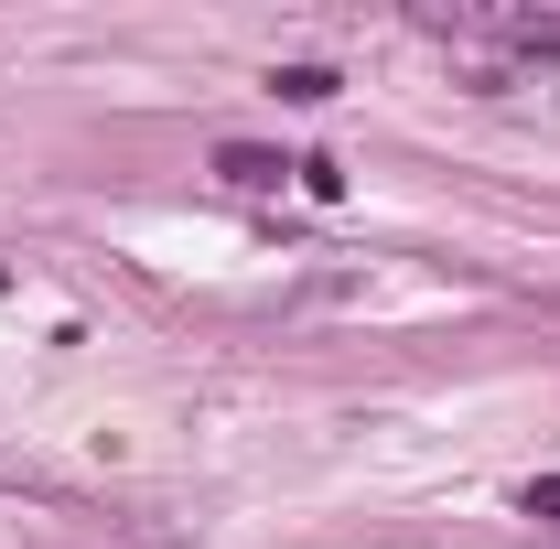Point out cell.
<instances>
[{
    "label": "cell",
    "mask_w": 560,
    "mask_h": 549,
    "mask_svg": "<svg viewBox=\"0 0 560 549\" xmlns=\"http://www.w3.org/2000/svg\"><path fill=\"white\" fill-rule=\"evenodd\" d=\"M420 44H442L453 66H506V75H550L560 66V0H420L410 11Z\"/></svg>",
    "instance_id": "cell-1"
},
{
    "label": "cell",
    "mask_w": 560,
    "mask_h": 549,
    "mask_svg": "<svg viewBox=\"0 0 560 549\" xmlns=\"http://www.w3.org/2000/svg\"><path fill=\"white\" fill-rule=\"evenodd\" d=\"M517 506H528V517H560V475H539L528 495H517Z\"/></svg>",
    "instance_id": "cell-4"
},
{
    "label": "cell",
    "mask_w": 560,
    "mask_h": 549,
    "mask_svg": "<svg viewBox=\"0 0 560 549\" xmlns=\"http://www.w3.org/2000/svg\"><path fill=\"white\" fill-rule=\"evenodd\" d=\"M215 173H226L237 195H280V184H291V162H280V151H259V140H226V151H215Z\"/></svg>",
    "instance_id": "cell-2"
},
{
    "label": "cell",
    "mask_w": 560,
    "mask_h": 549,
    "mask_svg": "<svg viewBox=\"0 0 560 549\" xmlns=\"http://www.w3.org/2000/svg\"><path fill=\"white\" fill-rule=\"evenodd\" d=\"M270 97H291V108H324V97H335V66H280V75H270Z\"/></svg>",
    "instance_id": "cell-3"
}]
</instances>
